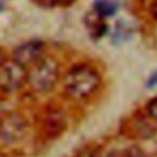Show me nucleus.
I'll return each instance as SVG.
<instances>
[{
	"label": "nucleus",
	"mask_w": 157,
	"mask_h": 157,
	"mask_svg": "<svg viewBox=\"0 0 157 157\" xmlns=\"http://www.w3.org/2000/svg\"><path fill=\"white\" fill-rule=\"evenodd\" d=\"M4 114H5V104H4L2 98L0 97V119L4 117Z\"/></svg>",
	"instance_id": "dca6fc26"
},
{
	"label": "nucleus",
	"mask_w": 157,
	"mask_h": 157,
	"mask_svg": "<svg viewBox=\"0 0 157 157\" xmlns=\"http://www.w3.org/2000/svg\"><path fill=\"white\" fill-rule=\"evenodd\" d=\"M146 113L150 118L157 119V96L146 104Z\"/></svg>",
	"instance_id": "9b49d317"
},
{
	"label": "nucleus",
	"mask_w": 157,
	"mask_h": 157,
	"mask_svg": "<svg viewBox=\"0 0 157 157\" xmlns=\"http://www.w3.org/2000/svg\"><path fill=\"white\" fill-rule=\"evenodd\" d=\"M28 131L27 119L16 112L4 114L0 119V140L4 144L13 145L22 141Z\"/></svg>",
	"instance_id": "20e7f679"
},
{
	"label": "nucleus",
	"mask_w": 157,
	"mask_h": 157,
	"mask_svg": "<svg viewBox=\"0 0 157 157\" xmlns=\"http://www.w3.org/2000/svg\"><path fill=\"white\" fill-rule=\"evenodd\" d=\"M77 157H99V156L94 150H86L82 153H80Z\"/></svg>",
	"instance_id": "4468645a"
},
{
	"label": "nucleus",
	"mask_w": 157,
	"mask_h": 157,
	"mask_svg": "<svg viewBox=\"0 0 157 157\" xmlns=\"http://www.w3.org/2000/svg\"><path fill=\"white\" fill-rule=\"evenodd\" d=\"M2 7H4V4H2V2H1V1H0V10H1V9H2Z\"/></svg>",
	"instance_id": "6ab92c4d"
},
{
	"label": "nucleus",
	"mask_w": 157,
	"mask_h": 157,
	"mask_svg": "<svg viewBox=\"0 0 157 157\" xmlns=\"http://www.w3.org/2000/svg\"><path fill=\"white\" fill-rule=\"evenodd\" d=\"M121 132L131 139H148L155 134V128L142 117H132L124 123Z\"/></svg>",
	"instance_id": "423d86ee"
},
{
	"label": "nucleus",
	"mask_w": 157,
	"mask_h": 157,
	"mask_svg": "<svg viewBox=\"0 0 157 157\" xmlns=\"http://www.w3.org/2000/svg\"><path fill=\"white\" fill-rule=\"evenodd\" d=\"M156 85H157V72L153 74V75L148 78V81H147V86H148V87H152V86H156Z\"/></svg>",
	"instance_id": "2eb2a0df"
},
{
	"label": "nucleus",
	"mask_w": 157,
	"mask_h": 157,
	"mask_svg": "<svg viewBox=\"0 0 157 157\" xmlns=\"http://www.w3.org/2000/svg\"><path fill=\"white\" fill-rule=\"evenodd\" d=\"M36 2H38L42 6L50 7V6H55V5L60 4V0H36Z\"/></svg>",
	"instance_id": "f8f14e48"
},
{
	"label": "nucleus",
	"mask_w": 157,
	"mask_h": 157,
	"mask_svg": "<svg viewBox=\"0 0 157 157\" xmlns=\"http://www.w3.org/2000/svg\"><path fill=\"white\" fill-rule=\"evenodd\" d=\"M5 60H6V54H5V52L0 48V66L5 63Z\"/></svg>",
	"instance_id": "f3484780"
},
{
	"label": "nucleus",
	"mask_w": 157,
	"mask_h": 157,
	"mask_svg": "<svg viewBox=\"0 0 157 157\" xmlns=\"http://www.w3.org/2000/svg\"><path fill=\"white\" fill-rule=\"evenodd\" d=\"M121 157H147V156H146L145 151L141 147H139V146H130L129 148H126L123 152Z\"/></svg>",
	"instance_id": "9d476101"
},
{
	"label": "nucleus",
	"mask_w": 157,
	"mask_h": 157,
	"mask_svg": "<svg viewBox=\"0 0 157 157\" xmlns=\"http://www.w3.org/2000/svg\"><path fill=\"white\" fill-rule=\"evenodd\" d=\"M93 11L102 17L113 16L118 10V4L113 0H96L93 4Z\"/></svg>",
	"instance_id": "1a4fd4ad"
},
{
	"label": "nucleus",
	"mask_w": 157,
	"mask_h": 157,
	"mask_svg": "<svg viewBox=\"0 0 157 157\" xmlns=\"http://www.w3.org/2000/svg\"><path fill=\"white\" fill-rule=\"evenodd\" d=\"M59 72L58 60L53 56L43 55L31 65L27 83L36 92H48L56 85Z\"/></svg>",
	"instance_id": "f03ea898"
},
{
	"label": "nucleus",
	"mask_w": 157,
	"mask_h": 157,
	"mask_svg": "<svg viewBox=\"0 0 157 157\" xmlns=\"http://www.w3.org/2000/svg\"><path fill=\"white\" fill-rule=\"evenodd\" d=\"M43 52H44V43L39 39H32L16 47L12 52V59L27 66V65H32L40 56H43Z\"/></svg>",
	"instance_id": "39448f33"
},
{
	"label": "nucleus",
	"mask_w": 157,
	"mask_h": 157,
	"mask_svg": "<svg viewBox=\"0 0 157 157\" xmlns=\"http://www.w3.org/2000/svg\"><path fill=\"white\" fill-rule=\"evenodd\" d=\"M85 23H86V27L88 28L92 38H96V39H98L102 36H104L107 29H108V26L104 22V17L99 16L94 11H92V12L86 15Z\"/></svg>",
	"instance_id": "6e6552de"
},
{
	"label": "nucleus",
	"mask_w": 157,
	"mask_h": 157,
	"mask_svg": "<svg viewBox=\"0 0 157 157\" xmlns=\"http://www.w3.org/2000/svg\"><path fill=\"white\" fill-rule=\"evenodd\" d=\"M74 1H76V0H60V4H70Z\"/></svg>",
	"instance_id": "a211bd4d"
},
{
	"label": "nucleus",
	"mask_w": 157,
	"mask_h": 157,
	"mask_svg": "<svg viewBox=\"0 0 157 157\" xmlns=\"http://www.w3.org/2000/svg\"><path fill=\"white\" fill-rule=\"evenodd\" d=\"M28 80L27 66L15 59H6L0 66V92L11 93L21 90Z\"/></svg>",
	"instance_id": "7ed1b4c3"
},
{
	"label": "nucleus",
	"mask_w": 157,
	"mask_h": 157,
	"mask_svg": "<svg viewBox=\"0 0 157 157\" xmlns=\"http://www.w3.org/2000/svg\"><path fill=\"white\" fill-rule=\"evenodd\" d=\"M66 128V120L64 114L58 109L48 110L43 119V130L48 137H55L60 135Z\"/></svg>",
	"instance_id": "0eeeda50"
},
{
	"label": "nucleus",
	"mask_w": 157,
	"mask_h": 157,
	"mask_svg": "<svg viewBox=\"0 0 157 157\" xmlns=\"http://www.w3.org/2000/svg\"><path fill=\"white\" fill-rule=\"evenodd\" d=\"M101 86L99 72L88 64L74 65L64 76L63 88L66 96L74 99L91 97Z\"/></svg>",
	"instance_id": "f257e3e1"
},
{
	"label": "nucleus",
	"mask_w": 157,
	"mask_h": 157,
	"mask_svg": "<svg viewBox=\"0 0 157 157\" xmlns=\"http://www.w3.org/2000/svg\"><path fill=\"white\" fill-rule=\"evenodd\" d=\"M150 15L153 20L157 21V0H152L150 4Z\"/></svg>",
	"instance_id": "ddd939ff"
}]
</instances>
